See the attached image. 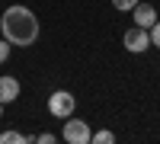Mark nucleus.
<instances>
[{
  "label": "nucleus",
  "instance_id": "nucleus-8",
  "mask_svg": "<svg viewBox=\"0 0 160 144\" xmlns=\"http://www.w3.org/2000/svg\"><path fill=\"white\" fill-rule=\"evenodd\" d=\"M90 141H93V144H115V135L109 132V128H99V132H93Z\"/></svg>",
  "mask_w": 160,
  "mask_h": 144
},
{
  "label": "nucleus",
  "instance_id": "nucleus-10",
  "mask_svg": "<svg viewBox=\"0 0 160 144\" xmlns=\"http://www.w3.org/2000/svg\"><path fill=\"white\" fill-rule=\"evenodd\" d=\"M10 51H13V45L7 42L3 35H0V64H7V61H10Z\"/></svg>",
  "mask_w": 160,
  "mask_h": 144
},
{
  "label": "nucleus",
  "instance_id": "nucleus-3",
  "mask_svg": "<svg viewBox=\"0 0 160 144\" xmlns=\"http://www.w3.org/2000/svg\"><path fill=\"white\" fill-rule=\"evenodd\" d=\"M61 138L68 141V144H90V138H93V128H90V122H83V119H64V128H61Z\"/></svg>",
  "mask_w": 160,
  "mask_h": 144
},
{
  "label": "nucleus",
  "instance_id": "nucleus-12",
  "mask_svg": "<svg viewBox=\"0 0 160 144\" xmlns=\"http://www.w3.org/2000/svg\"><path fill=\"white\" fill-rule=\"evenodd\" d=\"M35 141L38 144H55L58 138H55V132H42V135H35Z\"/></svg>",
  "mask_w": 160,
  "mask_h": 144
},
{
  "label": "nucleus",
  "instance_id": "nucleus-5",
  "mask_svg": "<svg viewBox=\"0 0 160 144\" xmlns=\"http://www.w3.org/2000/svg\"><path fill=\"white\" fill-rule=\"evenodd\" d=\"M131 19H135V26H141V29H151V26L157 22V10H154V3H141L131 10Z\"/></svg>",
  "mask_w": 160,
  "mask_h": 144
},
{
  "label": "nucleus",
  "instance_id": "nucleus-9",
  "mask_svg": "<svg viewBox=\"0 0 160 144\" xmlns=\"http://www.w3.org/2000/svg\"><path fill=\"white\" fill-rule=\"evenodd\" d=\"M138 3H141V0H112V7H115L118 13H131Z\"/></svg>",
  "mask_w": 160,
  "mask_h": 144
},
{
  "label": "nucleus",
  "instance_id": "nucleus-4",
  "mask_svg": "<svg viewBox=\"0 0 160 144\" xmlns=\"http://www.w3.org/2000/svg\"><path fill=\"white\" fill-rule=\"evenodd\" d=\"M122 45L131 55H144L151 48V29H141V26H131V29L122 35Z\"/></svg>",
  "mask_w": 160,
  "mask_h": 144
},
{
  "label": "nucleus",
  "instance_id": "nucleus-1",
  "mask_svg": "<svg viewBox=\"0 0 160 144\" xmlns=\"http://www.w3.org/2000/svg\"><path fill=\"white\" fill-rule=\"evenodd\" d=\"M38 32H42V26H38V16L22 7V3H13L3 10V16H0V35L7 38L13 48H29L38 42Z\"/></svg>",
  "mask_w": 160,
  "mask_h": 144
},
{
  "label": "nucleus",
  "instance_id": "nucleus-11",
  "mask_svg": "<svg viewBox=\"0 0 160 144\" xmlns=\"http://www.w3.org/2000/svg\"><path fill=\"white\" fill-rule=\"evenodd\" d=\"M151 45H154V48H160V19L151 26Z\"/></svg>",
  "mask_w": 160,
  "mask_h": 144
},
{
  "label": "nucleus",
  "instance_id": "nucleus-6",
  "mask_svg": "<svg viewBox=\"0 0 160 144\" xmlns=\"http://www.w3.org/2000/svg\"><path fill=\"white\" fill-rule=\"evenodd\" d=\"M16 99H19V80L10 77V74H3L0 77V102L10 106V102H16Z\"/></svg>",
  "mask_w": 160,
  "mask_h": 144
},
{
  "label": "nucleus",
  "instance_id": "nucleus-7",
  "mask_svg": "<svg viewBox=\"0 0 160 144\" xmlns=\"http://www.w3.org/2000/svg\"><path fill=\"white\" fill-rule=\"evenodd\" d=\"M35 135H22V132H0V144H29Z\"/></svg>",
  "mask_w": 160,
  "mask_h": 144
},
{
  "label": "nucleus",
  "instance_id": "nucleus-2",
  "mask_svg": "<svg viewBox=\"0 0 160 144\" xmlns=\"http://www.w3.org/2000/svg\"><path fill=\"white\" fill-rule=\"evenodd\" d=\"M48 112L55 115V119H71V115L77 112V96L71 93V90H55V93L48 96Z\"/></svg>",
  "mask_w": 160,
  "mask_h": 144
}]
</instances>
